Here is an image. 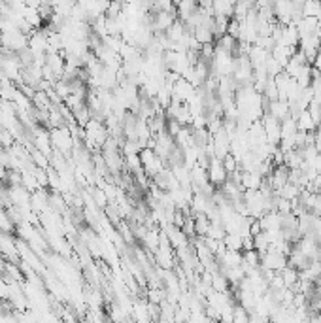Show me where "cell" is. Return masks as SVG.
Returning a JSON list of instances; mask_svg holds the SVG:
<instances>
[{
    "label": "cell",
    "mask_w": 321,
    "mask_h": 323,
    "mask_svg": "<svg viewBox=\"0 0 321 323\" xmlns=\"http://www.w3.org/2000/svg\"><path fill=\"white\" fill-rule=\"evenodd\" d=\"M140 165H142L144 174L150 176V178L157 176L163 168H166V163L153 150H150V148H146V150L140 152Z\"/></svg>",
    "instance_id": "6da1fadb"
},
{
    "label": "cell",
    "mask_w": 321,
    "mask_h": 323,
    "mask_svg": "<svg viewBox=\"0 0 321 323\" xmlns=\"http://www.w3.org/2000/svg\"><path fill=\"white\" fill-rule=\"evenodd\" d=\"M51 146H53L55 152L66 153L72 150L74 146V140H72V131H70L68 125L64 127H57V129H51Z\"/></svg>",
    "instance_id": "7a4b0ae2"
},
{
    "label": "cell",
    "mask_w": 321,
    "mask_h": 323,
    "mask_svg": "<svg viewBox=\"0 0 321 323\" xmlns=\"http://www.w3.org/2000/svg\"><path fill=\"white\" fill-rule=\"evenodd\" d=\"M229 180V174H227L225 166L219 159H210V165H208V182L216 187H221Z\"/></svg>",
    "instance_id": "3957f363"
},
{
    "label": "cell",
    "mask_w": 321,
    "mask_h": 323,
    "mask_svg": "<svg viewBox=\"0 0 321 323\" xmlns=\"http://www.w3.org/2000/svg\"><path fill=\"white\" fill-rule=\"evenodd\" d=\"M286 267H287L286 255L268 254V252L261 255V268H265V270H272V272H276V274H280Z\"/></svg>",
    "instance_id": "277c9868"
},
{
    "label": "cell",
    "mask_w": 321,
    "mask_h": 323,
    "mask_svg": "<svg viewBox=\"0 0 321 323\" xmlns=\"http://www.w3.org/2000/svg\"><path fill=\"white\" fill-rule=\"evenodd\" d=\"M263 182H265V178L261 176L259 172H244V170H242V180H240V186H242V189H244V191H257Z\"/></svg>",
    "instance_id": "5b68a950"
},
{
    "label": "cell",
    "mask_w": 321,
    "mask_h": 323,
    "mask_svg": "<svg viewBox=\"0 0 321 323\" xmlns=\"http://www.w3.org/2000/svg\"><path fill=\"white\" fill-rule=\"evenodd\" d=\"M263 233L267 231H281V216L278 212H267L259 220Z\"/></svg>",
    "instance_id": "8992f818"
},
{
    "label": "cell",
    "mask_w": 321,
    "mask_h": 323,
    "mask_svg": "<svg viewBox=\"0 0 321 323\" xmlns=\"http://www.w3.org/2000/svg\"><path fill=\"white\" fill-rule=\"evenodd\" d=\"M232 14H234V4L232 2H227V0H221V2H213V17H227V19H232Z\"/></svg>",
    "instance_id": "52a82bcc"
},
{
    "label": "cell",
    "mask_w": 321,
    "mask_h": 323,
    "mask_svg": "<svg viewBox=\"0 0 321 323\" xmlns=\"http://www.w3.org/2000/svg\"><path fill=\"white\" fill-rule=\"evenodd\" d=\"M302 17H314V19L321 21V2L317 0H308L302 6Z\"/></svg>",
    "instance_id": "ba28073f"
},
{
    "label": "cell",
    "mask_w": 321,
    "mask_h": 323,
    "mask_svg": "<svg viewBox=\"0 0 321 323\" xmlns=\"http://www.w3.org/2000/svg\"><path fill=\"white\" fill-rule=\"evenodd\" d=\"M301 187L295 186V184H286V186L281 187L280 191H276V195L278 197H281V199H287V200H295L301 197Z\"/></svg>",
    "instance_id": "9c48e42d"
},
{
    "label": "cell",
    "mask_w": 321,
    "mask_h": 323,
    "mask_svg": "<svg viewBox=\"0 0 321 323\" xmlns=\"http://www.w3.org/2000/svg\"><path fill=\"white\" fill-rule=\"evenodd\" d=\"M280 276H281V280H283V283H286L287 289H291L295 283L299 282V270H295V268L289 267V265H287V267L281 270Z\"/></svg>",
    "instance_id": "30bf717a"
},
{
    "label": "cell",
    "mask_w": 321,
    "mask_h": 323,
    "mask_svg": "<svg viewBox=\"0 0 321 323\" xmlns=\"http://www.w3.org/2000/svg\"><path fill=\"white\" fill-rule=\"evenodd\" d=\"M280 129H281V138H289V136H293V134H297V132H299V129H297V119L291 116L286 117L280 123Z\"/></svg>",
    "instance_id": "8fae6325"
},
{
    "label": "cell",
    "mask_w": 321,
    "mask_h": 323,
    "mask_svg": "<svg viewBox=\"0 0 321 323\" xmlns=\"http://www.w3.org/2000/svg\"><path fill=\"white\" fill-rule=\"evenodd\" d=\"M210 229V220L206 216H195V234L198 238H206Z\"/></svg>",
    "instance_id": "7c38bea8"
},
{
    "label": "cell",
    "mask_w": 321,
    "mask_h": 323,
    "mask_svg": "<svg viewBox=\"0 0 321 323\" xmlns=\"http://www.w3.org/2000/svg\"><path fill=\"white\" fill-rule=\"evenodd\" d=\"M223 244L231 252H242V236L240 234H227L223 238Z\"/></svg>",
    "instance_id": "4fadbf2b"
},
{
    "label": "cell",
    "mask_w": 321,
    "mask_h": 323,
    "mask_svg": "<svg viewBox=\"0 0 321 323\" xmlns=\"http://www.w3.org/2000/svg\"><path fill=\"white\" fill-rule=\"evenodd\" d=\"M221 163H223V166H225V170H227V174H229V176H231V174H234V172H236V170H240L238 161H236V159L232 157L231 153H229V155H227V157L223 159Z\"/></svg>",
    "instance_id": "5bb4252c"
},
{
    "label": "cell",
    "mask_w": 321,
    "mask_h": 323,
    "mask_svg": "<svg viewBox=\"0 0 321 323\" xmlns=\"http://www.w3.org/2000/svg\"><path fill=\"white\" fill-rule=\"evenodd\" d=\"M317 72H321V48H319V51H317V57H315V61H314V64H312Z\"/></svg>",
    "instance_id": "9a60e30c"
}]
</instances>
